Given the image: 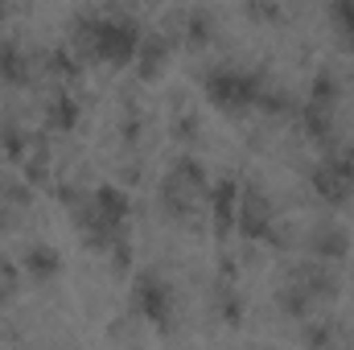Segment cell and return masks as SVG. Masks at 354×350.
Instances as JSON below:
<instances>
[{
	"label": "cell",
	"mask_w": 354,
	"mask_h": 350,
	"mask_svg": "<svg viewBox=\"0 0 354 350\" xmlns=\"http://www.w3.org/2000/svg\"><path fill=\"white\" fill-rule=\"evenodd\" d=\"M140 37V21L124 8H83L66 25V42L79 50V58L99 66H132Z\"/></svg>",
	"instance_id": "1"
},
{
	"label": "cell",
	"mask_w": 354,
	"mask_h": 350,
	"mask_svg": "<svg viewBox=\"0 0 354 350\" xmlns=\"http://www.w3.org/2000/svg\"><path fill=\"white\" fill-rule=\"evenodd\" d=\"M264 87V79L248 66H231V62H218L210 71H202V95L218 107V111H248L256 107V95Z\"/></svg>",
	"instance_id": "2"
},
{
	"label": "cell",
	"mask_w": 354,
	"mask_h": 350,
	"mask_svg": "<svg viewBox=\"0 0 354 350\" xmlns=\"http://www.w3.org/2000/svg\"><path fill=\"white\" fill-rule=\"evenodd\" d=\"M235 231H239L248 243H284L280 223H276V210H272V198H268L256 181H248V185L239 190Z\"/></svg>",
	"instance_id": "3"
},
{
	"label": "cell",
	"mask_w": 354,
	"mask_h": 350,
	"mask_svg": "<svg viewBox=\"0 0 354 350\" xmlns=\"http://www.w3.org/2000/svg\"><path fill=\"white\" fill-rule=\"evenodd\" d=\"M174 305L177 297L161 272L145 268V272L132 276V317H140V322H149V326H157L165 334L169 322H174Z\"/></svg>",
	"instance_id": "4"
},
{
	"label": "cell",
	"mask_w": 354,
	"mask_h": 350,
	"mask_svg": "<svg viewBox=\"0 0 354 350\" xmlns=\"http://www.w3.org/2000/svg\"><path fill=\"white\" fill-rule=\"evenodd\" d=\"M202 198H206V190L194 185V181H185V177H177L174 169H165L161 185H157V206H161V214L169 223H177V227H198Z\"/></svg>",
	"instance_id": "5"
},
{
	"label": "cell",
	"mask_w": 354,
	"mask_h": 350,
	"mask_svg": "<svg viewBox=\"0 0 354 350\" xmlns=\"http://www.w3.org/2000/svg\"><path fill=\"white\" fill-rule=\"evenodd\" d=\"M284 280H292L297 288H305L313 305H326V301H334V297L342 293V276L334 272V264L317 260V256H309V260L292 264V268L284 272Z\"/></svg>",
	"instance_id": "6"
},
{
	"label": "cell",
	"mask_w": 354,
	"mask_h": 350,
	"mask_svg": "<svg viewBox=\"0 0 354 350\" xmlns=\"http://www.w3.org/2000/svg\"><path fill=\"white\" fill-rule=\"evenodd\" d=\"M174 29H177V37H181V46H189V50H210V42L218 37V12L206 8V4L181 8L174 17Z\"/></svg>",
	"instance_id": "7"
},
{
	"label": "cell",
	"mask_w": 354,
	"mask_h": 350,
	"mask_svg": "<svg viewBox=\"0 0 354 350\" xmlns=\"http://www.w3.org/2000/svg\"><path fill=\"white\" fill-rule=\"evenodd\" d=\"M41 120H46V132L71 136V132H79V124H83V99L71 87L50 91V95H46V107H41Z\"/></svg>",
	"instance_id": "8"
},
{
	"label": "cell",
	"mask_w": 354,
	"mask_h": 350,
	"mask_svg": "<svg viewBox=\"0 0 354 350\" xmlns=\"http://www.w3.org/2000/svg\"><path fill=\"white\" fill-rule=\"evenodd\" d=\"M132 66H136V79H140V83H157V79H165V71L174 66V42H169L165 33H145L140 46H136Z\"/></svg>",
	"instance_id": "9"
},
{
	"label": "cell",
	"mask_w": 354,
	"mask_h": 350,
	"mask_svg": "<svg viewBox=\"0 0 354 350\" xmlns=\"http://www.w3.org/2000/svg\"><path fill=\"white\" fill-rule=\"evenodd\" d=\"M351 243H354V235H351V227H342V223H317L313 231H309V256H317V260H326V264H338V260H346L351 256Z\"/></svg>",
	"instance_id": "10"
},
{
	"label": "cell",
	"mask_w": 354,
	"mask_h": 350,
	"mask_svg": "<svg viewBox=\"0 0 354 350\" xmlns=\"http://www.w3.org/2000/svg\"><path fill=\"white\" fill-rule=\"evenodd\" d=\"M239 181L235 177H218L206 185V206H210V219H214V231L227 235L235 227V206H239Z\"/></svg>",
	"instance_id": "11"
},
{
	"label": "cell",
	"mask_w": 354,
	"mask_h": 350,
	"mask_svg": "<svg viewBox=\"0 0 354 350\" xmlns=\"http://www.w3.org/2000/svg\"><path fill=\"white\" fill-rule=\"evenodd\" d=\"M309 190H313L326 206H342V202H351L354 198V185L342 177V169H338L330 157H322V161L313 165V174H309Z\"/></svg>",
	"instance_id": "12"
},
{
	"label": "cell",
	"mask_w": 354,
	"mask_h": 350,
	"mask_svg": "<svg viewBox=\"0 0 354 350\" xmlns=\"http://www.w3.org/2000/svg\"><path fill=\"white\" fill-rule=\"evenodd\" d=\"M21 272L33 276L37 284H50V280H58V272H62V252H58L50 239H33V243H25V252H21Z\"/></svg>",
	"instance_id": "13"
},
{
	"label": "cell",
	"mask_w": 354,
	"mask_h": 350,
	"mask_svg": "<svg viewBox=\"0 0 354 350\" xmlns=\"http://www.w3.org/2000/svg\"><path fill=\"white\" fill-rule=\"evenodd\" d=\"M91 206L111 223V227H128V214H132V198H128V190L120 185V181H99L95 190L87 194Z\"/></svg>",
	"instance_id": "14"
},
{
	"label": "cell",
	"mask_w": 354,
	"mask_h": 350,
	"mask_svg": "<svg viewBox=\"0 0 354 350\" xmlns=\"http://www.w3.org/2000/svg\"><path fill=\"white\" fill-rule=\"evenodd\" d=\"M41 71L54 79V83H79L83 79V58H79V50L71 46V42H62V46H54V50H46V58H41Z\"/></svg>",
	"instance_id": "15"
},
{
	"label": "cell",
	"mask_w": 354,
	"mask_h": 350,
	"mask_svg": "<svg viewBox=\"0 0 354 350\" xmlns=\"http://www.w3.org/2000/svg\"><path fill=\"white\" fill-rule=\"evenodd\" d=\"M115 136H120L124 149H140L145 136H149V116H145V107H140L132 95L124 99V107H120V116H115Z\"/></svg>",
	"instance_id": "16"
},
{
	"label": "cell",
	"mask_w": 354,
	"mask_h": 350,
	"mask_svg": "<svg viewBox=\"0 0 354 350\" xmlns=\"http://www.w3.org/2000/svg\"><path fill=\"white\" fill-rule=\"evenodd\" d=\"M33 58L21 50V42H0V83L4 87H29Z\"/></svg>",
	"instance_id": "17"
},
{
	"label": "cell",
	"mask_w": 354,
	"mask_h": 350,
	"mask_svg": "<svg viewBox=\"0 0 354 350\" xmlns=\"http://www.w3.org/2000/svg\"><path fill=\"white\" fill-rule=\"evenodd\" d=\"M210 305H214V317H223V326H243L248 317V297L239 293V280H218Z\"/></svg>",
	"instance_id": "18"
},
{
	"label": "cell",
	"mask_w": 354,
	"mask_h": 350,
	"mask_svg": "<svg viewBox=\"0 0 354 350\" xmlns=\"http://www.w3.org/2000/svg\"><path fill=\"white\" fill-rule=\"evenodd\" d=\"M165 128H169V140L174 145H198L202 140V116L185 103V99H177L174 107H169V120H165Z\"/></svg>",
	"instance_id": "19"
},
{
	"label": "cell",
	"mask_w": 354,
	"mask_h": 350,
	"mask_svg": "<svg viewBox=\"0 0 354 350\" xmlns=\"http://www.w3.org/2000/svg\"><path fill=\"white\" fill-rule=\"evenodd\" d=\"M29 153H33V136L25 132V124L21 120H0V157L21 165Z\"/></svg>",
	"instance_id": "20"
},
{
	"label": "cell",
	"mask_w": 354,
	"mask_h": 350,
	"mask_svg": "<svg viewBox=\"0 0 354 350\" xmlns=\"http://www.w3.org/2000/svg\"><path fill=\"white\" fill-rule=\"evenodd\" d=\"M301 132L313 140V145H326L334 136V107H322V103H305L301 111Z\"/></svg>",
	"instance_id": "21"
},
{
	"label": "cell",
	"mask_w": 354,
	"mask_h": 350,
	"mask_svg": "<svg viewBox=\"0 0 354 350\" xmlns=\"http://www.w3.org/2000/svg\"><path fill=\"white\" fill-rule=\"evenodd\" d=\"M256 111H264L268 120H288L292 111H297V103H292V95L284 87H276V83H264L260 95H256Z\"/></svg>",
	"instance_id": "22"
},
{
	"label": "cell",
	"mask_w": 354,
	"mask_h": 350,
	"mask_svg": "<svg viewBox=\"0 0 354 350\" xmlns=\"http://www.w3.org/2000/svg\"><path fill=\"white\" fill-rule=\"evenodd\" d=\"M276 309H280L284 317H297V322H305V317L313 313V301H309V293H305V288H297L292 280H284V284L276 288Z\"/></svg>",
	"instance_id": "23"
},
{
	"label": "cell",
	"mask_w": 354,
	"mask_h": 350,
	"mask_svg": "<svg viewBox=\"0 0 354 350\" xmlns=\"http://www.w3.org/2000/svg\"><path fill=\"white\" fill-rule=\"evenodd\" d=\"M330 25L338 46L354 58V0H330Z\"/></svg>",
	"instance_id": "24"
},
{
	"label": "cell",
	"mask_w": 354,
	"mask_h": 350,
	"mask_svg": "<svg viewBox=\"0 0 354 350\" xmlns=\"http://www.w3.org/2000/svg\"><path fill=\"white\" fill-rule=\"evenodd\" d=\"M338 99H342V79L334 71H313V79H309V103L334 107Z\"/></svg>",
	"instance_id": "25"
},
{
	"label": "cell",
	"mask_w": 354,
	"mask_h": 350,
	"mask_svg": "<svg viewBox=\"0 0 354 350\" xmlns=\"http://www.w3.org/2000/svg\"><path fill=\"white\" fill-rule=\"evenodd\" d=\"M21 174L29 177V185H37V190L41 185H54V161H50V153L33 145V153L21 161Z\"/></svg>",
	"instance_id": "26"
},
{
	"label": "cell",
	"mask_w": 354,
	"mask_h": 350,
	"mask_svg": "<svg viewBox=\"0 0 354 350\" xmlns=\"http://www.w3.org/2000/svg\"><path fill=\"white\" fill-rule=\"evenodd\" d=\"M33 190H37V185H29V177L25 174L21 177H4V181H0V202H8L12 210L25 214V210L33 206Z\"/></svg>",
	"instance_id": "27"
},
{
	"label": "cell",
	"mask_w": 354,
	"mask_h": 350,
	"mask_svg": "<svg viewBox=\"0 0 354 350\" xmlns=\"http://www.w3.org/2000/svg\"><path fill=\"white\" fill-rule=\"evenodd\" d=\"M243 17L256 25H280L284 21V0H243Z\"/></svg>",
	"instance_id": "28"
},
{
	"label": "cell",
	"mask_w": 354,
	"mask_h": 350,
	"mask_svg": "<svg viewBox=\"0 0 354 350\" xmlns=\"http://www.w3.org/2000/svg\"><path fill=\"white\" fill-rule=\"evenodd\" d=\"M17 284H21V264H12L8 256H0V313L12 305Z\"/></svg>",
	"instance_id": "29"
},
{
	"label": "cell",
	"mask_w": 354,
	"mask_h": 350,
	"mask_svg": "<svg viewBox=\"0 0 354 350\" xmlns=\"http://www.w3.org/2000/svg\"><path fill=\"white\" fill-rule=\"evenodd\" d=\"M301 342H334V330L326 326V322H313V317H305V326H301Z\"/></svg>",
	"instance_id": "30"
},
{
	"label": "cell",
	"mask_w": 354,
	"mask_h": 350,
	"mask_svg": "<svg viewBox=\"0 0 354 350\" xmlns=\"http://www.w3.org/2000/svg\"><path fill=\"white\" fill-rule=\"evenodd\" d=\"M330 161H334V165L342 169V177L354 185V145H346V149H334V153H330Z\"/></svg>",
	"instance_id": "31"
},
{
	"label": "cell",
	"mask_w": 354,
	"mask_h": 350,
	"mask_svg": "<svg viewBox=\"0 0 354 350\" xmlns=\"http://www.w3.org/2000/svg\"><path fill=\"white\" fill-rule=\"evenodd\" d=\"M17 223H21V210H12L8 202H0V239H4V235H12V231H17Z\"/></svg>",
	"instance_id": "32"
}]
</instances>
